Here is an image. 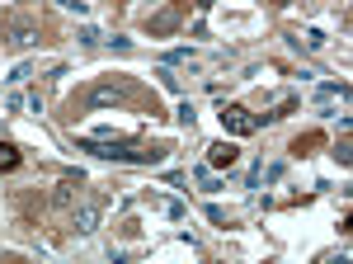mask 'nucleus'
Wrapping results in <instances>:
<instances>
[{
	"label": "nucleus",
	"mask_w": 353,
	"mask_h": 264,
	"mask_svg": "<svg viewBox=\"0 0 353 264\" xmlns=\"http://www.w3.org/2000/svg\"><path fill=\"white\" fill-rule=\"evenodd\" d=\"M264 123V118H250L245 109H221V128H231V132H254Z\"/></svg>",
	"instance_id": "f257e3e1"
},
{
	"label": "nucleus",
	"mask_w": 353,
	"mask_h": 264,
	"mask_svg": "<svg viewBox=\"0 0 353 264\" xmlns=\"http://www.w3.org/2000/svg\"><path fill=\"white\" fill-rule=\"evenodd\" d=\"M208 165H236V147H231V142H217V147L208 151Z\"/></svg>",
	"instance_id": "f03ea898"
},
{
	"label": "nucleus",
	"mask_w": 353,
	"mask_h": 264,
	"mask_svg": "<svg viewBox=\"0 0 353 264\" xmlns=\"http://www.w3.org/2000/svg\"><path fill=\"white\" fill-rule=\"evenodd\" d=\"M14 165H19V151L10 142H0V170H14Z\"/></svg>",
	"instance_id": "7ed1b4c3"
}]
</instances>
